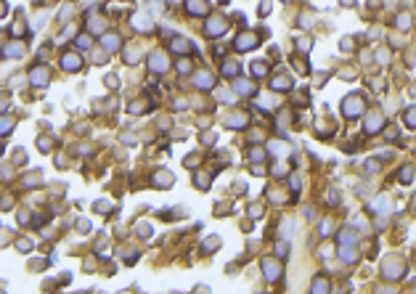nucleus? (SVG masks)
Segmentation results:
<instances>
[{"mask_svg": "<svg viewBox=\"0 0 416 294\" xmlns=\"http://www.w3.org/2000/svg\"><path fill=\"white\" fill-rule=\"evenodd\" d=\"M204 30H207V35H210V38H218V35H223V32L228 30V22L223 19V16H212V19L207 22V27H204Z\"/></svg>", "mask_w": 416, "mask_h": 294, "instance_id": "nucleus-1", "label": "nucleus"}, {"mask_svg": "<svg viewBox=\"0 0 416 294\" xmlns=\"http://www.w3.org/2000/svg\"><path fill=\"white\" fill-rule=\"evenodd\" d=\"M236 51H252L255 45H257V35H252V32H242L236 38Z\"/></svg>", "mask_w": 416, "mask_h": 294, "instance_id": "nucleus-2", "label": "nucleus"}, {"mask_svg": "<svg viewBox=\"0 0 416 294\" xmlns=\"http://www.w3.org/2000/svg\"><path fill=\"white\" fill-rule=\"evenodd\" d=\"M360 109H363V98L360 96H350L347 101H345V117H358L360 114Z\"/></svg>", "mask_w": 416, "mask_h": 294, "instance_id": "nucleus-3", "label": "nucleus"}, {"mask_svg": "<svg viewBox=\"0 0 416 294\" xmlns=\"http://www.w3.org/2000/svg\"><path fill=\"white\" fill-rule=\"evenodd\" d=\"M119 43H122V40H119L117 32H106L104 38H101V45H104V51H109V53H114L119 48Z\"/></svg>", "mask_w": 416, "mask_h": 294, "instance_id": "nucleus-4", "label": "nucleus"}, {"mask_svg": "<svg viewBox=\"0 0 416 294\" xmlns=\"http://www.w3.org/2000/svg\"><path fill=\"white\" fill-rule=\"evenodd\" d=\"M30 82H32V88H43L45 82H48V72H45V67H35L32 75H30Z\"/></svg>", "mask_w": 416, "mask_h": 294, "instance_id": "nucleus-5", "label": "nucleus"}, {"mask_svg": "<svg viewBox=\"0 0 416 294\" xmlns=\"http://www.w3.org/2000/svg\"><path fill=\"white\" fill-rule=\"evenodd\" d=\"M61 64H64V69H67V72H77V69L82 67V61H80V56H75V53H64V59H61Z\"/></svg>", "mask_w": 416, "mask_h": 294, "instance_id": "nucleus-6", "label": "nucleus"}, {"mask_svg": "<svg viewBox=\"0 0 416 294\" xmlns=\"http://www.w3.org/2000/svg\"><path fill=\"white\" fill-rule=\"evenodd\" d=\"M133 27H135L138 32L151 30V16H146V14H135V16H133Z\"/></svg>", "mask_w": 416, "mask_h": 294, "instance_id": "nucleus-7", "label": "nucleus"}, {"mask_svg": "<svg viewBox=\"0 0 416 294\" xmlns=\"http://www.w3.org/2000/svg\"><path fill=\"white\" fill-rule=\"evenodd\" d=\"M186 8H188L191 16H204L207 14V3H204V0H188Z\"/></svg>", "mask_w": 416, "mask_h": 294, "instance_id": "nucleus-8", "label": "nucleus"}, {"mask_svg": "<svg viewBox=\"0 0 416 294\" xmlns=\"http://www.w3.org/2000/svg\"><path fill=\"white\" fill-rule=\"evenodd\" d=\"M170 48H172V53H188L191 51V43L186 38H172L170 40Z\"/></svg>", "mask_w": 416, "mask_h": 294, "instance_id": "nucleus-9", "label": "nucleus"}, {"mask_svg": "<svg viewBox=\"0 0 416 294\" xmlns=\"http://www.w3.org/2000/svg\"><path fill=\"white\" fill-rule=\"evenodd\" d=\"M263 268H265L268 281H276V278H279V275H281V268H279V265H276L273 260H265V262H263Z\"/></svg>", "mask_w": 416, "mask_h": 294, "instance_id": "nucleus-10", "label": "nucleus"}, {"mask_svg": "<svg viewBox=\"0 0 416 294\" xmlns=\"http://www.w3.org/2000/svg\"><path fill=\"white\" fill-rule=\"evenodd\" d=\"M193 82H196V88L207 90V88H212V82H215V80H212V75H210V72H199V75L193 77Z\"/></svg>", "mask_w": 416, "mask_h": 294, "instance_id": "nucleus-11", "label": "nucleus"}, {"mask_svg": "<svg viewBox=\"0 0 416 294\" xmlns=\"http://www.w3.org/2000/svg\"><path fill=\"white\" fill-rule=\"evenodd\" d=\"M22 53H24V43H8V48L3 51V56L16 59V56H22Z\"/></svg>", "mask_w": 416, "mask_h": 294, "instance_id": "nucleus-12", "label": "nucleus"}, {"mask_svg": "<svg viewBox=\"0 0 416 294\" xmlns=\"http://www.w3.org/2000/svg\"><path fill=\"white\" fill-rule=\"evenodd\" d=\"M151 64H154V72H156V75H162V72L167 69V59H164V53H154V56H151Z\"/></svg>", "mask_w": 416, "mask_h": 294, "instance_id": "nucleus-13", "label": "nucleus"}, {"mask_svg": "<svg viewBox=\"0 0 416 294\" xmlns=\"http://www.w3.org/2000/svg\"><path fill=\"white\" fill-rule=\"evenodd\" d=\"M339 254H342V260H345V262H355V249H353V244H339Z\"/></svg>", "mask_w": 416, "mask_h": 294, "instance_id": "nucleus-14", "label": "nucleus"}, {"mask_svg": "<svg viewBox=\"0 0 416 294\" xmlns=\"http://www.w3.org/2000/svg\"><path fill=\"white\" fill-rule=\"evenodd\" d=\"M382 122H384L382 114H371V117H368V122H366L368 133H379V125H382Z\"/></svg>", "mask_w": 416, "mask_h": 294, "instance_id": "nucleus-15", "label": "nucleus"}, {"mask_svg": "<svg viewBox=\"0 0 416 294\" xmlns=\"http://www.w3.org/2000/svg\"><path fill=\"white\" fill-rule=\"evenodd\" d=\"M236 90H239L242 96H252V93H255L252 82H247V80H236Z\"/></svg>", "mask_w": 416, "mask_h": 294, "instance_id": "nucleus-16", "label": "nucleus"}, {"mask_svg": "<svg viewBox=\"0 0 416 294\" xmlns=\"http://www.w3.org/2000/svg\"><path fill=\"white\" fill-rule=\"evenodd\" d=\"M289 88H292V80H289V77L281 75V77L273 80V90H289Z\"/></svg>", "mask_w": 416, "mask_h": 294, "instance_id": "nucleus-17", "label": "nucleus"}, {"mask_svg": "<svg viewBox=\"0 0 416 294\" xmlns=\"http://www.w3.org/2000/svg\"><path fill=\"white\" fill-rule=\"evenodd\" d=\"M252 75H255V77H265V75H268V64H265V61H255V64H252Z\"/></svg>", "mask_w": 416, "mask_h": 294, "instance_id": "nucleus-18", "label": "nucleus"}, {"mask_svg": "<svg viewBox=\"0 0 416 294\" xmlns=\"http://www.w3.org/2000/svg\"><path fill=\"white\" fill-rule=\"evenodd\" d=\"M355 241H358V236L353 231H342L339 233V244H355Z\"/></svg>", "mask_w": 416, "mask_h": 294, "instance_id": "nucleus-19", "label": "nucleus"}, {"mask_svg": "<svg viewBox=\"0 0 416 294\" xmlns=\"http://www.w3.org/2000/svg\"><path fill=\"white\" fill-rule=\"evenodd\" d=\"M75 45H77V48H82V51H85V48H90V45H93V40H90V35H80V38L75 40Z\"/></svg>", "mask_w": 416, "mask_h": 294, "instance_id": "nucleus-20", "label": "nucleus"}, {"mask_svg": "<svg viewBox=\"0 0 416 294\" xmlns=\"http://www.w3.org/2000/svg\"><path fill=\"white\" fill-rule=\"evenodd\" d=\"M11 127H14V119L11 117L0 119V135H8V133H11Z\"/></svg>", "mask_w": 416, "mask_h": 294, "instance_id": "nucleus-21", "label": "nucleus"}, {"mask_svg": "<svg viewBox=\"0 0 416 294\" xmlns=\"http://www.w3.org/2000/svg\"><path fill=\"white\" fill-rule=\"evenodd\" d=\"M271 151L276 157H286V143H271Z\"/></svg>", "mask_w": 416, "mask_h": 294, "instance_id": "nucleus-22", "label": "nucleus"}, {"mask_svg": "<svg viewBox=\"0 0 416 294\" xmlns=\"http://www.w3.org/2000/svg\"><path fill=\"white\" fill-rule=\"evenodd\" d=\"M88 24H90V30H93V32H101V30H104V19H98V16H93Z\"/></svg>", "mask_w": 416, "mask_h": 294, "instance_id": "nucleus-23", "label": "nucleus"}, {"mask_svg": "<svg viewBox=\"0 0 416 294\" xmlns=\"http://www.w3.org/2000/svg\"><path fill=\"white\" fill-rule=\"evenodd\" d=\"M223 72H226V75H228V77H234V75H239V64H231V61H228Z\"/></svg>", "mask_w": 416, "mask_h": 294, "instance_id": "nucleus-24", "label": "nucleus"}, {"mask_svg": "<svg viewBox=\"0 0 416 294\" xmlns=\"http://www.w3.org/2000/svg\"><path fill=\"white\" fill-rule=\"evenodd\" d=\"M249 159H252V162H263L265 159V151L263 149H255L252 154H249Z\"/></svg>", "mask_w": 416, "mask_h": 294, "instance_id": "nucleus-25", "label": "nucleus"}, {"mask_svg": "<svg viewBox=\"0 0 416 294\" xmlns=\"http://www.w3.org/2000/svg\"><path fill=\"white\" fill-rule=\"evenodd\" d=\"M228 125H231V127H234V125L242 127V125H247V117H228Z\"/></svg>", "mask_w": 416, "mask_h": 294, "instance_id": "nucleus-26", "label": "nucleus"}, {"mask_svg": "<svg viewBox=\"0 0 416 294\" xmlns=\"http://www.w3.org/2000/svg\"><path fill=\"white\" fill-rule=\"evenodd\" d=\"M408 22H411L408 16H397V27H400V30H408V27H411Z\"/></svg>", "mask_w": 416, "mask_h": 294, "instance_id": "nucleus-27", "label": "nucleus"}, {"mask_svg": "<svg viewBox=\"0 0 416 294\" xmlns=\"http://www.w3.org/2000/svg\"><path fill=\"white\" fill-rule=\"evenodd\" d=\"M292 228H294V223H292V220H286V223H284V238L292 236Z\"/></svg>", "mask_w": 416, "mask_h": 294, "instance_id": "nucleus-28", "label": "nucleus"}, {"mask_svg": "<svg viewBox=\"0 0 416 294\" xmlns=\"http://www.w3.org/2000/svg\"><path fill=\"white\" fill-rule=\"evenodd\" d=\"M411 178H413V175H411V167H405V170L400 172V180H403V183H411Z\"/></svg>", "mask_w": 416, "mask_h": 294, "instance_id": "nucleus-29", "label": "nucleus"}, {"mask_svg": "<svg viewBox=\"0 0 416 294\" xmlns=\"http://www.w3.org/2000/svg\"><path fill=\"white\" fill-rule=\"evenodd\" d=\"M164 183H170V175H156V186H164Z\"/></svg>", "mask_w": 416, "mask_h": 294, "instance_id": "nucleus-30", "label": "nucleus"}, {"mask_svg": "<svg viewBox=\"0 0 416 294\" xmlns=\"http://www.w3.org/2000/svg\"><path fill=\"white\" fill-rule=\"evenodd\" d=\"M40 149H43V151L51 149V141H48V138H40Z\"/></svg>", "mask_w": 416, "mask_h": 294, "instance_id": "nucleus-31", "label": "nucleus"}, {"mask_svg": "<svg viewBox=\"0 0 416 294\" xmlns=\"http://www.w3.org/2000/svg\"><path fill=\"white\" fill-rule=\"evenodd\" d=\"M178 72H180V75H186V72H188V61H180L178 64Z\"/></svg>", "mask_w": 416, "mask_h": 294, "instance_id": "nucleus-32", "label": "nucleus"}, {"mask_svg": "<svg viewBox=\"0 0 416 294\" xmlns=\"http://www.w3.org/2000/svg\"><path fill=\"white\" fill-rule=\"evenodd\" d=\"M313 289H316V291H321V289H329V283H326V281H316V286H313Z\"/></svg>", "mask_w": 416, "mask_h": 294, "instance_id": "nucleus-33", "label": "nucleus"}, {"mask_svg": "<svg viewBox=\"0 0 416 294\" xmlns=\"http://www.w3.org/2000/svg\"><path fill=\"white\" fill-rule=\"evenodd\" d=\"M6 106H8V101H6L3 93H0V112H6Z\"/></svg>", "mask_w": 416, "mask_h": 294, "instance_id": "nucleus-34", "label": "nucleus"}, {"mask_svg": "<svg viewBox=\"0 0 416 294\" xmlns=\"http://www.w3.org/2000/svg\"><path fill=\"white\" fill-rule=\"evenodd\" d=\"M249 212H252V217H260V215H263V209H260V207H252Z\"/></svg>", "mask_w": 416, "mask_h": 294, "instance_id": "nucleus-35", "label": "nucleus"}, {"mask_svg": "<svg viewBox=\"0 0 416 294\" xmlns=\"http://www.w3.org/2000/svg\"><path fill=\"white\" fill-rule=\"evenodd\" d=\"M223 3H226V0H223Z\"/></svg>", "mask_w": 416, "mask_h": 294, "instance_id": "nucleus-36", "label": "nucleus"}, {"mask_svg": "<svg viewBox=\"0 0 416 294\" xmlns=\"http://www.w3.org/2000/svg\"><path fill=\"white\" fill-rule=\"evenodd\" d=\"M172 3H175V0H172Z\"/></svg>", "mask_w": 416, "mask_h": 294, "instance_id": "nucleus-37", "label": "nucleus"}]
</instances>
